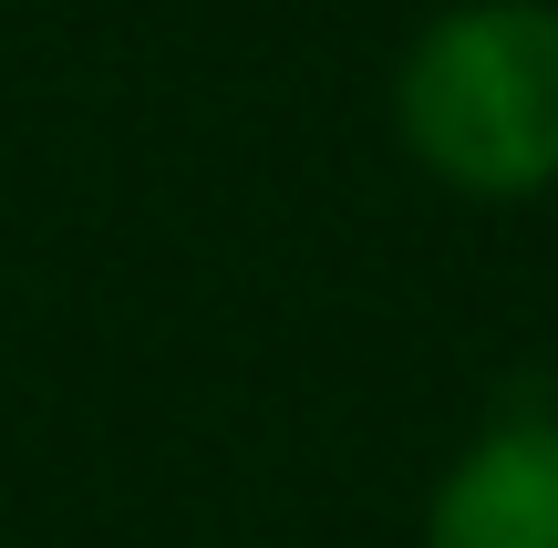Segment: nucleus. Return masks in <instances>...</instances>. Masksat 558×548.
Listing matches in <instances>:
<instances>
[{
    "mask_svg": "<svg viewBox=\"0 0 558 548\" xmlns=\"http://www.w3.org/2000/svg\"><path fill=\"white\" fill-rule=\"evenodd\" d=\"M393 135L435 186L518 207L558 186V0H456L393 62Z\"/></svg>",
    "mask_w": 558,
    "mask_h": 548,
    "instance_id": "nucleus-1",
    "label": "nucleus"
},
{
    "mask_svg": "<svg viewBox=\"0 0 558 548\" xmlns=\"http://www.w3.org/2000/svg\"><path fill=\"white\" fill-rule=\"evenodd\" d=\"M424 548H558V414H497L424 497Z\"/></svg>",
    "mask_w": 558,
    "mask_h": 548,
    "instance_id": "nucleus-2",
    "label": "nucleus"
}]
</instances>
